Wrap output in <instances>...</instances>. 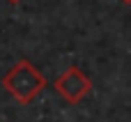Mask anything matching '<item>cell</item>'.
I'll return each instance as SVG.
<instances>
[{
	"mask_svg": "<svg viewBox=\"0 0 131 122\" xmlns=\"http://www.w3.org/2000/svg\"><path fill=\"white\" fill-rule=\"evenodd\" d=\"M2 88L18 101V104H30L44 88L46 78L44 74L28 60H18L5 76H2Z\"/></svg>",
	"mask_w": 131,
	"mask_h": 122,
	"instance_id": "cell-1",
	"label": "cell"
},
{
	"mask_svg": "<svg viewBox=\"0 0 131 122\" xmlns=\"http://www.w3.org/2000/svg\"><path fill=\"white\" fill-rule=\"evenodd\" d=\"M53 88H55V92H58L67 104H78V101H83V99L88 97V92L92 90V81H90L76 65H71V67H67V69L55 78Z\"/></svg>",
	"mask_w": 131,
	"mask_h": 122,
	"instance_id": "cell-2",
	"label": "cell"
},
{
	"mask_svg": "<svg viewBox=\"0 0 131 122\" xmlns=\"http://www.w3.org/2000/svg\"><path fill=\"white\" fill-rule=\"evenodd\" d=\"M9 2H12V5H18V2H21V0H9Z\"/></svg>",
	"mask_w": 131,
	"mask_h": 122,
	"instance_id": "cell-3",
	"label": "cell"
},
{
	"mask_svg": "<svg viewBox=\"0 0 131 122\" xmlns=\"http://www.w3.org/2000/svg\"><path fill=\"white\" fill-rule=\"evenodd\" d=\"M120 2H124V5H131V0H120Z\"/></svg>",
	"mask_w": 131,
	"mask_h": 122,
	"instance_id": "cell-4",
	"label": "cell"
}]
</instances>
